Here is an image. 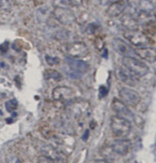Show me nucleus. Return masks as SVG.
<instances>
[{
  "mask_svg": "<svg viewBox=\"0 0 156 163\" xmlns=\"http://www.w3.org/2000/svg\"><path fill=\"white\" fill-rule=\"evenodd\" d=\"M89 64L81 59L67 57L64 60L63 71L71 78H80L89 71Z\"/></svg>",
  "mask_w": 156,
  "mask_h": 163,
  "instance_id": "nucleus-1",
  "label": "nucleus"
},
{
  "mask_svg": "<svg viewBox=\"0 0 156 163\" xmlns=\"http://www.w3.org/2000/svg\"><path fill=\"white\" fill-rule=\"evenodd\" d=\"M123 36L127 39L129 44L135 47H150V44L153 43L148 35L138 29H126V31L123 33Z\"/></svg>",
  "mask_w": 156,
  "mask_h": 163,
  "instance_id": "nucleus-2",
  "label": "nucleus"
},
{
  "mask_svg": "<svg viewBox=\"0 0 156 163\" xmlns=\"http://www.w3.org/2000/svg\"><path fill=\"white\" fill-rule=\"evenodd\" d=\"M122 64L125 68H127L137 77H143L150 71L147 64L135 57H125L122 59Z\"/></svg>",
  "mask_w": 156,
  "mask_h": 163,
  "instance_id": "nucleus-3",
  "label": "nucleus"
},
{
  "mask_svg": "<svg viewBox=\"0 0 156 163\" xmlns=\"http://www.w3.org/2000/svg\"><path fill=\"white\" fill-rule=\"evenodd\" d=\"M111 129L117 138H126L132 129V123L123 118L112 117L111 120Z\"/></svg>",
  "mask_w": 156,
  "mask_h": 163,
  "instance_id": "nucleus-4",
  "label": "nucleus"
},
{
  "mask_svg": "<svg viewBox=\"0 0 156 163\" xmlns=\"http://www.w3.org/2000/svg\"><path fill=\"white\" fill-rule=\"evenodd\" d=\"M39 151L41 156H44L54 163H67L66 155H64L61 151H59L51 145L43 144L39 149Z\"/></svg>",
  "mask_w": 156,
  "mask_h": 163,
  "instance_id": "nucleus-5",
  "label": "nucleus"
},
{
  "mask_svg": "<svg viewBox=\"0 0 156 163\" xmlns=\"http://www.w3.org/2000/svg\"><path fill=\"white\" fill-rule=\"evenodd\" d=\"M53 99L61 103H68L74 99L76 97V92L71 87L66 86H60L55 87L52 91Z\"/></svg>",
  "mask_w": 156,
  "mask_h": 163,
  "instance_id": "nucleus-6",
  "label": "nucleus"
},
{
  "mask_svg": "<svg viewBox=\"0 0 156 163\" xmlns=\"http://www.w3.org/2000/svg\"><path fill=\"white\" fill-rule=\"evenodd\" d=\"M119 96L120 101H122L128 107H136L141 101L140 94L136 90L128 87H121L119 91Z\"/></svg>",
  "mask_w": 156,
  "mask_h": 163,
  "instance_id": "nucleus-7",
  "label": "nucleus"
},
{
  "mask_svg": "<svg viewBox=\"0 0 156 163\" xmlns=\"http://www.w3.org/2000/svg\"><path fill=\"white\" fill-rule=\"evenodd\" d=\"M53 15L55 18L63 25H71L76 21L75 14L68 7H55Z\"/></svg>",
  "mask_w": 156,
  "mask_h": 163,
  "instance_id": "nucleus-8",
  "label": "nucleus"
},
{
  "mask_svg": "<svg viewBox=\"0 0 156 163\" xmlns=\"http://www.w3.org/2000/svg\"><path fill=\"white\" fill-rule=\"evenodd\" d=\"M67 53L68 57L74 58H83L90 54L89 47L83 42H74L67 47Z\"/></svg>",
  "mask_w": 156,
  "mask_h": 163,
  "instance_id": "nucleus-9",
  "label": "nucleus"
},
{
  "mask_svg": "<svg viewBox=\"0 0 156 163\" xmlns=\"http://www.w3.org/2000/svg\"><path fill=\"white\" fill-rule=\"evenodd\" d=\"M111 44H112L113 49L118 53L119 55L122 56L123 58H125V57L135 56L134 48L131 46V44H129L127 41L123 40V39L116 37L112 40Z\"/></svg>",
  "mask_w": 156,
  "mask_h": 163,
  "instance_id": "nucleus-10",
  "label": "nucleus"
},
{
  "mask_svg": "<svg viewBox=\"0 0 156 163\" xmlns=\"http://www.w3.org/2000/svg\"><path fill=\"white\" fill-rule=\"evenodd\" d=\"M112 108L116 112L117 116L123 118L125 120L132 122V120H134V114L132 112L131 109L129 108L127 105H125L122 101L120 99H114L112 101Z\"/></svg>",
  "mask_w": 156,
  "mask_h": 163,
  "instance_id": "nucleus-11",
  "label": "nucleus"
},
{
  "mask_svg": "<svg viewBox=\"0 0 156 163\" xmlns=\"http://www.w3.org/2000/svg\"><path fill=\"white\" fill-rule=\"evenodd\" d=\"M127 7H128L127 0H117V1L111 4L110 6H108L106 13L110 17H117L122 14L126 10Z\"/></svg>",
  "mask_w": 156,
  "mask_h": 163,
  "instance_id": "nucleus-12",
  "label": "nucleus"
},
{
  "mask_svg": "<svg viewBox=\"0 0 156 163\" xmlns=\"http://www.w3.org/2000/svg\"><path fill=\"white\" fill-rule=\"evenodd\" d=\"M131 148V141L125 138H120L116 139L111 145V151L120 156H124L129 152Z\"/></svg>",
  "mask_w": 156,
  "mask_h": 163,
  "instance_id": "nucleus-13",
  "label": "nucleus"
},
{
  "mask_svg": "<svg viewBox=\"0 0 156 163\" xmlns=\"http://www.w3.org/2000/svg\"><path fill=\"white\" fill-rule=\"evenodd\" d=\"M135 51V55L139 58L143 59L149 63H153L156 58V51L154 47H137Z\"/></svg>",
  "mask_w": 156,
  "mask_h": 163,
  "instance_id": "nucleus-14",
  "label": "nucleus"
},
{
  "mask_svg": "<svg viewBox=\"0 0 156 163\" xmlns=\"http://www.w3.org/2000/svg\"><path fill=\"white\" fill-rule=\"evenodd\" d=\"M117 76H118L120 80L124 83V84L129 85V86H135L138 82V77L135 76L133 73L131 71H129L127 68H120L118 70V73H117Z\"/></svg>",
  "mask_w": 156,
  "mask_h": 163,
  "instance_id": "nucleus-15",
  "label": "nucleus"
},
{
  "mask_svg": "<svg viewBox=\"0 0 156 163\" xmlns=\"http://www.w3.org/2000/svg\"><path fill=\"white\" fill-rule=\"evenodd\" d=\"M121 24H122L126 29H137L138 21L131 15H125L121 17Z\"/></svg>",
  "mask_w": 156,
  "mask_h": 163,
  "instance_id": "nucleus-16",
  "label": "nucleus"
},
{
  "mask_svg": "<svg viewBox=\"0 0 156 163\" xmlns=\"http://www.w3.org/2000/svg\"><path fill=\"white\" fill-rule=\"evenodd\" d=\"M139 9L142 12L150 14L154 9V5L151 0H140L139 2Z\"/></svg>",
  "mask_w": 156,
  "mask_h": 163,
  "instance_id": "nucleus-17",
  "label": "nucleus"
},
{
  "mask_svg": "<svg viewBox=\"0 0 156 163\" xmlns=\"http://www.w3.org/2000/svg\"><path fill=\"white\" fill-rule=\"evenodd\" d=\"M46 78H51V79H54V80H59L60 78H61V75H60L58 71L56 70H47L46 71Z\"/></svg>",
  "mask_w": 156,
  "mask_h": 163,
  "instance_id": "nucleus-18",
  "label": "nucleus"
},
{
  "mask_svg": "<svg viewBox=\"0 0 156 163\" xmlns=\"http://www.w3.org/2000/svg\"><path fill=\"white\" fill-rule=\"evenodd\" d=\"M53 5L55 7H68L69 4L68 0H53Z\"/></svg>",
  "mask_w": 156,
  "mask_h": 163,
  "instance_id": "nucleus-19",
  "label": "nucleus"
},
{
  "mask_svg": "<svg viewBox=\"0 0 156 163\" xmlns=\"http://www.w3.org/2000/svg\"><path fill=\"white\" fill-rule=\"evenodd\" d=\"M16 107H17V103H16V101L15 99L9 100L6 103V108L7 109V111L15 110V109L16 108Z\"/></svg>",
  "mask_w": 156,
  "mask_h": 163,
  "instance_id": "nucleus-20",
  "label": "nucleus"
},
{
  "mask_svg": "<svg viewBox=\"0 0 156 163\" xmlns=\"http://www.w3.org/2000/svg\"><path fill=\"white\" fill-rule=\"evenodd\" d=\"M69 6L72 7H80L83 4V0H68Z\"/></svg>",
  "mask_w": 156,
  "mask_h": 163,
  "instance_id": "nucleus-21",
  "label": "nucleus"
},
{
  "mask_svg": "<svg viewBox=\"0 0 156 163\" xmlns=\"http://www.w3.org/2000/svg\"><path fill=\"white\" fill-rule=\"evenodd\" d=\"M7 163H22L20 160H19V158L16 157V156H9V157H7Z\"/></svg>",
  "mask_w": 156,
  "mask_h": 163,
  "instance_id": "nucleus-22",
  "label": "nucleus"
},
{
  "mask_svg": "<svg viewBox=\"0 0 156 163\" xmlns=\"http://www.w3.org/2000/svg\"><path fill=\"white\" fill-rule=\"evenodd\" d=\"M107 94H108L107 87H104V86H101V89H99V96H101V98H104V97H106Z\"/></svg>",
  "mask_w": 156,
  "mask_h": 163,
  "instance_id": "nucleus-23",
  "label": "nucleus"
},
{
  "mask_svg": "<svg viewBox=\"0 0 156 163\" xmlns=\"http://www.w3.org/2000/svg\"><path fill=\"white\" fill-rule=\"evenodd\" d=\"M115 1H117V0H99V4H101V6L107 7V6H110L111 4H112Z\"/></svg>",
  "mask_w": 156,
  "mask_h": 163,
  "instance_id": "nucleus-24",
  "label": "nucleus"
},
{
  "mask_svg": "<svg viewBox=\"0 0 156 163\" xmlns=\"http://www.w3.org/2000/svg\"><path fill=\"white\" fill-rule=\"evenodd\" d=\"M38 163H54L52 162L51 160H49V158H45L44 156H40L38 158Z\"/></svg>",
  "mask_w": 156,
  "mask_h": 163,
  "instance_id": "nucleus-25",
  "label": "nucleus"
},
{
  "mask_svg": "<svg viewBox=\"0 0 156 163\" xmlns=\"http://www.w3.org/2000/svg\"><path fill=\"white\" fill-rule=\"evenodd\" d=\"M95 163H111V162L108 161V160H99L95 161Z\"/></svg>",
  "mask_w": 156,
  "mask_h": 163,
  "instance_id": "nucleus-26",
  "label": "nucleus"
},
{
  "mask_svg": "<svg viewBox=\"0 0 156 163\" xmlns=\"http://www.w3.org/2000/svg\"><path fill=\"white\" fill-rule=\"evenodd\" d=\"M88 135H89V131L87 130L86 133H85V136H84V137H82V139H83L84 140H86V139H87V137H88Z\"/></svg>",
  "mask_w": 156,
  "mask_h": 163,
  "instance_id": "nucleus-27",
  "label": "nucleus"
}]
</instances>
